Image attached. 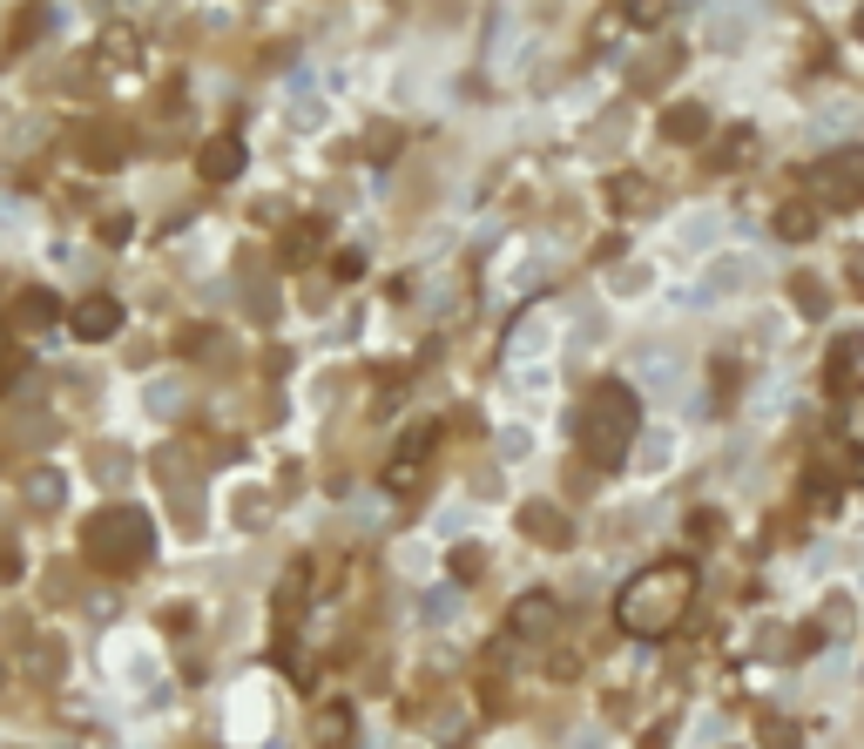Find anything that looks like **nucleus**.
I'll list each match as a JSON object with an SVG mask.
<instances>
[{"mask_svg":"<svg viewBox=\"0 0 864 749\" xmlns=\"http://www.w3.org/2000/svg\"><path fill=\"white\" fill-rule=\"evenodd\" d=\"M703 129H710V115H703L696 102H675V109H662V135H669V142H696Z\"/></svg>","mask_w":864,"mask_h":749,"instance_id":"obj_12","label":"nucleus"},{"mask_svg":"<svg viewBox=\"0 0 864 749\" xmlns=\"http://www.w3.org/2000/svg\"><path fill=\"white\" fill-rule=\"evenodd\" d=\"M0 378H8V338H0Z\"/></svg>","mask_w":864,"mask_h":749,"instance_id":"obj_21","label":"nucleus"},{"mask_svg":"<svg viewBox=\"0 0 864 749\" xmlns=\"http://www.w3.org/2000/svg\"><path fill=\"white\" fill-rule=\"evenodd\" d=\"M811 190L831 203V210H857L864 203V149L844 142V149H824L811 162Z\"/></svg>","mask_w":864,"mask_h":749,"instance_id":"obj_4","label":"nucleus"},{"mask_svg":"<svg viewBox=\"0 0 864 749\" xmlns=\"http://www.w3.org/2000/svg\"><path fill=\"white\" fill-rule=\"evenodd\" d=\"M28 499H34V507H54V499H61V473H34V479H28Z\"/></svg>","mask_w":864,"mask_h":749,"instance_id":"obj_15","label":"nucleus"},{"mask_svg":"<svg viewBox=\"0 0 864 749\" xmlns=\"http://www.w3.org/2000/svg\"><path fill=\"white\" fill-rule=\"evenodd\" d=\"M857 372H864V338H857V331H844V338L831 345V358H824V392H831V398H851V392H857Z\"/></svg>","mask_w":864,"mask_h":749,"instance_id":"obj_5","label":"nucleus"},{"mask_svg":"<svg viewBox=\"0 0 864 749\" xmlns=\"http://www.w3.org/2000/svg\"><path fill=\"white\" fill-rule=\"evenodd\" d=\"M811 230H817V210H804V203L776 210V236H791V243H797V236H811Z\"/></svg>","mask_w":864,"mask_h":749,"instance_id":"obj_13","label":"nucleus"},{"mask_svg":"<svg viewBox=\"0 0 864 749\" xmlns=\"http://www.w3.org/2000/svg\"><path fill=\"white\" fill-rule=\"evenodd\" d=\"M197 170H203L210 183H230V176H243V142H237V135H217V142H203Z\"/></svg>","mask_w":864,"mask_h":749,"instance_id":"obj_8","label":"nucleus"},{"mask_svg":"<svg viewBox=\"0 0 864 749\" xmlns=\"http://www.w3.org/2000/svg\"><path fill=\"white\" fill-rule=\"evenodd\" d=\"M797 311H804V317H824V291H817L811 277H797Z\"/></svg>","mask_w":864,"mask_h":749,"instance_id":"obj_17","label":"nucleus"},{"mask_svg":"<svg viewBox=\"0 0 864 749\" xmlns=\"http://www.w3.org/2000/svg\"><path fill=\"white\" fill-rule=\"evenodd\" d=\"M689 595H696V567H689V560H655V567H642L629 588L615 595V621L629 635H669L682 621Z\"/></svg>","mask_w":864,"mask_h":749,"instance_id":"obj_1","label":"nucleus"},{"mask_svg":"<svg viewBox=\"0 0 864 749\" xmlns=\"http://www.w3.org/2000/svg\"><path fill=\"white\" fill-rule=\"evenodd\" d=\"M68 324H74V338L102 345V338H115V331H122V304H115V297H81V304L68 311Z\"/></svg>","mask_w":864,"mask_h":749,"instance_id":"obj_6","label":"nucleus"},{"mask_svg":"<svg viewBox=\"0 0 864 749\" xmlns=\"http://www.w3.org/2000/svg\"><path fill=\"white\" fill-rule=\"evenodd\" d=\"M669 0H629V21H662Z\"/></svg>","mask_w":864,"mask_h":749,"instance_id":"obj_19","label":"nucleus"},{"mask_svg":"<svg viewBox=\"0 0 864 749\" xmlns=\"http://www.w3.org/2000/svg\"><path fill=\"white\" fill-rule=\"evenodd\" d=\"M453 574H460V580H473V574H480V547H460V560H453Z\"/></svg>","mask_w":864,"mask_h":749,"instance_id":"obj_20","label":"nucleus"},{"mask_svg":"<svg viewBox=\"0 0 864 749\" xmlns=\"http://www.w3.org/2000/svg\"><path fill=\"white\" fill-rule=\"evenodd\" d=\"M311 736H318V749H352V709H344V702H324L318 722H311Z\"/></svg>","mask_w":864,"mask_h":749,"instance_id":"obj_11","label":"nucleus"},{"mask_svg":"<svg viewBox=\"0 0 864 749\" xmlns=\"http://www.w3.org/2000/svg\"><path fill=\"white\" fill-rule=\"evenodd\" d=\"M425 446H432V433H412V439L392 453V466H385V486H392V493H419V459H425Z\"/></svg>","mask_w":864,"mask_h":749,"instance_id":"obj_9","label":"nucleus"},{"mask_svg":"<svg viewBox=\"0 0 864 749\" xmlns=\"http://www.w3.org/2000/svg\"><path fill=\"white\" fill-rule=\"evenodd\" d=\"M750 149H756V135H750V129H736V135H730V142L716 149V162H723V170H730V162H743Z\"/></svg>","mask_w":864,"mask_h":749,"instance_id":"obj_16","label":"nucleus"},{"mask_svg":"<svg viewBox=\"0 0 864 749\" xmlns=\"http://www.w3.org/2000/svg\"><path fill=\"white\" fill-rule=\"evenodd\" d=\"M635 433H642V398H635L622 378H601V385L581 398V453L609 473V466L629 459Z\"/></svg>","mask_w":864,"mask_h":749,"instance_id":"obj_2","label":"nucleus"},{"mask_svg":"<svg viewBox=\"0 0 864 749\" xmlns=\"http://www.w3.org/2000/svg\"><path fill=\"white\" fill-rule=\"evenodd\" d=\"M763 742H770V749H797V722H784V716H763Z\"/></svg>","mask_w":864,"mask_h":749,"instance_id":"obj_14","label":"nucleus"},{"mask_svg":"<svg viewBox=\"0 0 864 749\" xmlns=\"http://www.w3.org/2000/svg\"><path fill=\"white\" fill-rule=\"evenodd\" d=\"M521 534H528V540H547V547H567V540H574V527L561 520V507H547V499H528V507H521Z\"/></svg>","mask_w":864,"mask_h":749,"instance_id":"obj_7","label":"nucleus"},{"mask_svg":"<svg viewBox=\"0 0 864 749\" xmlns=\"http://www.w3.org/2000/svg\"><path fill=\"white\" fill-rule=\"evenodd\" d=\"M554 621H561V608H554V595H521L513 601V635H554Z\"/></svg>","mask_w":864,"mask_h":749,"instance_id":"obj_10","label":"nucleus"},{"mask_svg":"<svg viewBox=\"0 0 864 749\" xmlns=\"http://www.w3.org/2000/svg\"><path fill=\"white\" fill-rule=\"evenodd\" d=\"M81 547H89V560H96V567L129 574V567H142V560H149L155 534H149V520H142L135 507H109V514H96L89 527H81Z\"/></svg>","mask_w":864,"mask_h":749,"instance_id":"obj_3","label":"nucleus"},{"mask_svg":"<svg viewBox=\"0 0 864 749\" xmlns=\"http://www.w3.org/2000/svg\"><path fill=\"white\" fill-rule=\"evenodd\" d=\"M311 243H318V230H311V223H304V230H291V243H284V257H291V264H304V257H311Z\"/></svg>","mask_w":864,"mask_h":749,"instance_id":"obj_18","label":"nucleus"}]
</instances>
